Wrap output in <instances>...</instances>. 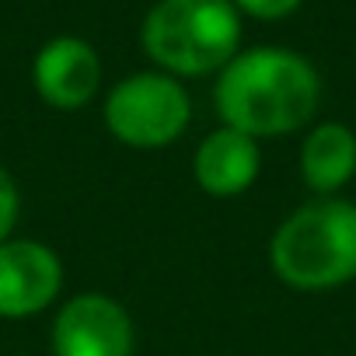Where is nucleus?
<instances>
[{
    "mask_svg": "<svg viewBox=\"0 0 356 356\" xmlns=\"http://www.w3.org/2000/svg\"><path fill=\"white\" fill-rule=\"evenodd\" d=\"M63 266L42 241L0 245V318H29L60 293Z\"/></svg>",
    "mask_w": 356,
    "mask_h": 356,
    "instance_id": "423d86ee",
    "label": "nucleus"
},
{
    "mask_svg": "<svg viewBox=\"0 0 356 356\" xmlns=\"http://www.w3.org/2000/svg\"><path fill=\"white\" fill-rule=\"evenodd\" d=\"M98 81H102V67L95 49L74 35H60L46 42L42 53L35 56V88L42 102H49L53 108H67V112L81 108L98 91Z\"/></svg>",
    "mask_w": 356,
    "mask_h": 356,
    "instance_id": "0eeeda50",
    "label": "nucleus"
},
{
    "mask_svg": "<svg viewBox=\"0 0 356 356\" xmlns=\"http://www.w3.org/2000/svg\"><path fill=\"white\" fill-rule=\"evenodd\" d=\"M238 39L241 22L231 0H161L143 22L147 56L182 77L224 70Z\"/></svg>",
    "mask_w": 356,
    "mask_h": 356,
    "instance_id": "7ed1b4c3",
    "label": "nucleus"
},
{
    "mask_svg": "<svg viewBox=\"0 0 356 356\" xmlns=\"http://www.w3.org/2000/svg\"><path fill=\"white\" fill-rule=\"evenodd\" d=\"M105 126L129 147H164L189 126V95L168 74H136L112 88Z\"/></svg>",
    "mask_w": 356,
    "mask_h": 356,
    "instance_id": "20e7f679",
    "label": "nucleus"
},
{
    "mask_svg": "<svg viewBox=\"0 0 356 356\" xmlns=\"http://www.w3.org/2000/svg\"><path fill=\"white\" fill-rule=\"evenodd\" d=\"M56 356H133V321L105 293H81L56 314Z\"/></svg>",
    "mask_w": 356,
    "mask_h": 356,
    "instance_id": "39448f33",
    "label": "nucleus"
},
{
    "mask_svg": "<svg viewBox=\"0 0 356 356\" xmlns=\"http://www.w3.org/2000/svg\"><path fill=\"white\" fill-rule=\"evenodd\" d=\"M217 112L224 126L245 136H280L300 129L321 98L314 67L290 49H248L234 56L217 81Z\"/></svg>",
    "mask_w": 356,
    "mask_h": 356,
    "instance_id": "f257e3e1",
    "label": "nucleus"
},
{
    "mask_svg": "<svg viewBox=\"0 0 356 356\" xmlns=\"http://www.w3.org/2000/svg\"><path fill=\"white\" fill-rule=\"evenodd\" d=\"M269 262L297 290H332L356 280V207L318 200L293 210L273 234Z\"/></svg>",
    "mask_w": 356,
    "mask_h": 356,
    "instance_id": "f03ea898",
    "label": "nucleus"
},
{
    "mask_svg": "<svg viewBox=\"0 0 356 356\" xmlns=\"http://www.w3.org/2000/svg\"><path fill=\"white\" fill-rule=\"evenodd\" d=\"M259 175V147L252 136L224 126L196 150V182L210 196H238Z\"/></svg>",
    "mask_w": 356,
    "mask_h": 356,
    "instance_id": "6e6552de",
    "label": "nucleus"
},
{
    "mask_svg": "<svg viewBox=\"0 0 356 356\" xmlns=\"http://www.w3.org/2000/svg\"><path fill=\"white\" fill-rule=\"evenodd\" d=\"M15 220H18V189H15V178L0 168V245L8 241Z\"/></svg>",
    "mask_w": 356,
    "mask_h": 356,
    "instance_id": "9d476101",
    "label": "nucleus"
},
{
    "mask_svg": "<svg viewBox=\"0 0 356 356\" xmlns=\"http://www.w3.org/2000/svg\"><path fill=\"white\" fill-rule=\"evenodd\" d=\"M300 175L314 193H335L356 175V133L342 122H321L300 147Z\"/></svg>",
    "mask_w": 356,
    "mask_h": 356,
    "instance_id": "1a4fd4ad",
    "label": "nucleus"
},
{
    "mask_svg": "<svg viewBox=\"0 0 356 356\" xmlns=\"http://www.w3.org/2000/svg\"><path fill=\"white\" fill-rule=\"evenodd\" d=\"M234 8L248 11L252 18H262V22H273V18H286L300 8V0H231Z\"/></svg>",
    "mask_w": 356,
    "mask_h": 356,
    "instance_id": "9b49d317",
    "label": "nucleus"
}]
</instances>
